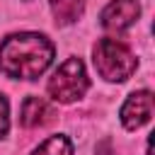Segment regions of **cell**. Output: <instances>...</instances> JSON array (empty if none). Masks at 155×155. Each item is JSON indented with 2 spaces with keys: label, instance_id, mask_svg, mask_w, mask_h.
Listing matches in <instances>:
<instances>
[{
  "label": "cell",
  "instance_id": "obj_1",
  "mask_svg": "<svg viewBox=\"0 0 155 155\" xmlns=\"http://www.w3.org/2000/svg\"><path fill=\"white\" fill-rule=\"evenodd\" d=\"M53 61V44L41 34H12L0 44V70L10 78L34 80Z\"/></svg>",
  "mask_w": 155,
  "mask_h": 155
},
{
  "label": "cell",
  "instance_id": "obj_2",
  "mask_svg": "<svg viewBox=\"0 0 155 155\" xmlns=\"http://www.w3.org/2000/svg\"><path fill=\"white\" fill-rule=\"evenodd\" d=\"M94 68L109 82H121L136 70V56L116 39H99L94 46Z\"/></svg>",
  "mask_w": 155,
  "mask_h": 155
},
{
  "label": "cell",
  "instance_id": "obj_3",
  "mask_svg": "<svg viewBox=\"0 0 155 155\" xmlns=\"http://www.w3.org/2000/svg\"><path fill=\"white\" fill-rule=\"evenodd\" d=\"M87 87H90V80L80 58H68L65 63H61V68L48 80V94L63 104L80 99L87 92Z\"/></svg>",
  "mask_w": 155,
  "mask_h": 155
},
{
  "label": "cell",
  "instance_id": "obj_4",
  "mask_svg": "<svg viewBox=\"0 0 155 155\" xmlns=\"http://www.w3.org/2000/svg\"><path fill=\"white\" fill-rule=\"evenodd\" d=\"M140 15L138 0H111L102 12V24L109 31H124L128 29Z\"/></svg>",
  "mask_w": 155,
  "mask_h": 155
},
{
  "label": "cell",
  "instance_id": "obj_5",
  "mask_svg": "<svg viewBox=\"0 0 155 155\" xmlns=\"http://www.w3.org/2000/svg\"><path fill=\"white\" fill-rule=\"evenodd\" d=\"M150 116H153V94L148 90L133 92L126 99V104L121 107V121H124V126L128 131L140 128L143 124L150 121Z\"/></svg>",
  "mask_w": 155,
  "mask_h": 155
},
{
  "label": "cell",
  "instance_id": "obj_6",
  "mask_svg": "<svg viewBox=\"0 0 155 155\" xmlns=\"http://www.w3.org/2000/svg\"><path fill=\"white\" fill-rule=\"evenodd\" d=\"M53 119V107L48 102H44L41 97H27L24 104H22V126L27 128H36V126H44Z\"/></svg>",
  "mask_w": 155,
  "mask_h": 155
},
{
  "label": "cell",
  "instance_id": "obj_7",
  "mask_svg": "<svg viewBox=\"0 0 155 155\" xmlns=\"http://www.w3.org/2000/svg\"><path fill=\"white\" fill-rule=\"evenodd\" d=\"M51 10L56 22L70 24L82 15V0H51Z\"/></svg>",
  "mask_w": 155,
  "mask_h": 155
},
{
  "label": "cell",
  "instance_id": "obj_8",
  "mask_svg": "<svg viewBox=\"0 0 155 155\" xmlns=\"http://www.w3.org/2000/svg\"><path fill=\"white\" fill-rule=\"evenodd\" d=\"M31 155H73V145H70V140L65 136H51Z\"/></svg>",
  "mask_w": 155,
  "mask_h": 155
},
{
  "label": "cell",
  "instance_id": "obj_9",
  "mask_svg": "<svg viewBox=\"0 0 155 155\" xmlns=\"http://www.w3.org/2000/svg\"><path fill=\"white\" fill-rule=\"evenodd\" d=\"M10 128V116H7V99L0 94V138L7 133Z\"/></svg>",
  "mask_w": 155,
  "mask_h": 155
}]
</instances>
